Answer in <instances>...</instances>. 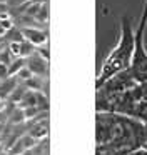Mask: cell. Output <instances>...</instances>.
Segmentation results:
<instances>
[{
  "instance_id": "6da1fadb",
  "label": "cell",
  "mask_w": 147,
  "mask_h": 155,
  "mask_svg": "<svg viewBox=\"0 0 147 155\" xmlns=\"http://www.w3.org/2000/svg\"><path fill=\"white\" fill-rule=\"evenodd\" d=\"M145 143L144 122L114 112L95 114V155H127Z\"/></svg>"
},
{
  "instance_id": "4fadbf2b",
  "label": "cell",
  "mask_w": 147,
  "mask_h": 155,
  "mask_svg": "<svg viewBox=\"0 0 147 155\" xmlns=\"http://www.w3.org/2000/svg\"><path fill=\"white\" fill-rule=\"evenodd\" d=\"M20 142H22V147H23V150H29V148H33L37 145V140L32 137V135H22L20 137Z\"/></svg>"
},
{
  "instance_id": "44dd1931",
  "label": "cell",
  "mask_w": 147,
  "mask_h": 155,
  "mask_svg": "<svg viewBox=\"0 0 147 155\" xmlns=\"http://www.w3.org/2000/svg\"><path fill=\"white\" fill-rule=\"evenodd\" d=\"M144 148H145V150H147V143H145V145H144Z\"/></svg>"
},
{
  "instance_id": "d6986e66",
  "label": "cell",
  "mask_w": 147,
  "mask_h": 155,
  "mask_svg": "<svg viewBox=\"0 0 147 155\" xmlns=\"http://www.w3.org/2000/svg\"><path fill=\"white\" fill-rule=\"evenodd\" d=\"M5 118H7V114L3 110H0V124H5Z\"/></svg>"
},
{
  "instance_id": "603a6c76",
  "label": "cell",
  "mask_w": 147,
  "mask_h": 155,
  "mask_svg": "<svg viewBox=\"0 0 147 155\" xmlns=\"http://www.w3.org/2000/svg\"><path fill=\"white\" fill-rule=\"evenodd\" d=\"M0 155H2V150H0Z\"/></svg>"
},
{
  "instance_id": "8992f818",
  "label": "cell",
  "mask_w": 147,
  "mask_h": 155,
  "mask_svg": "<svg viewBox=\"0 0 147 155\" xmlns=\"http://www.w3.org/2000/svg\"><path fill=\"white\" fill-rule=\"evenodd\" d=\"M49 134V125H47V120H42V122H33L32 127L29 128V135H32L37 142L42 140V138L47 137Z\"/></svg>"
},
{
  "instance_id": "ba28073f",
  "label": "cell",
  "mask_w": 147,
  "mask_h": 155,
  "mask_svg": "<svg viewBox=\"0 0 147 155\" xmlns=\"http://www.w3.org/2000/svg\"><path fill=\"white\" fill-rule=\"evenodd\" d=\"M20 108H27V107H37V92L33 90H29L27 88V92L23 94L22 100H20Z\"/></svg>"
},
{
  "instance_id": "7c38bea8",
  "label": "cell",
  "mask_w": 147,
  "mask_h": 155,
  "mask_svg": "<svg viewBox=\"0 0 147 155\" xmlns=\"http://www.w3.org/2000/svg\"><path fill=\"white\" fill-rule=\"evenodd\" d=\"M25 92H27V87H25V85H17V88L9 95V102L20 104V100H22V97H23V94H25Z\"/></svg>"
},
{
  "instance_id": "7402d4cb",
  "label": "cell",
  "mask_w": 147,
  "mask_h": 155,
  "mask_svg": "<svg viewBox=\"0 0 147 155\" xmlns=\"http://www.w3.org/2000/svg\"><path fill=\"white\" fill-rule=\"evenodd\" d=\"M145 132H147V124H145Z\"/></svg>"
},
{
  "instance_id": "3957f363",
  "label": "cell",
  "mask_w": 147,
  "mask_h": 155,
  "mask_svg": "<svg viewBox=\"0 0 147 155\" xmlns=\"http://www.w3.org/2000/svg\"><path fill=\"white\" fill-rule=\"evenodd\" d=\"M145 30H147V0H144L142 14H140L139 24L135 27V48H134V57H132V64L129 67V72L132 74V77L135 78L137 84L147 82V50H145V44H144Z\"/></svg>"
},
{
  "instance_id": "277c9868",
  "label": "cell",
  "mask_w": 147,
  "mask_h": 155,
  "mask_svg": "<svg viewBox=\"0 0 147 155\" xmlns=\"http://www.w3.org/2000/svg\"><path fill=\"white\" fill-rule=\"evenodd\" d=\"M20 32H22V37L25 38V40H29L32 45H35V47L47 45V38H49V35H47L45 30L33 28V27H23Z\"/></svg>"
},
{
  "instance_id": "ffe728a7",
  "label": "cell",
  "mask_w": 147,
  "mask_h": 155,
  "mask_svg": "<svg viewBox=\"0 0 147 155\" xmlns=\"http://www.w3.org/2000/svg\"><path fill=\"white\" fill-rule=\"evenodd\" d=\"M22 155H33V150H32V148H29V150H25Z\"/></svg>"
},
{
  "instance_id": "5bb4252c",
  "label": "cell",
  "mask_w": 147,
  "mask_h": 155,
  "mask_svg": "<svg viewBox=\"0 0 147 155\" xmlns=\"http://www.w3.org/2000/svg\"><path fill=\"white\" fill-rule=\"evenodd\" d=\"M39 108L37 107H27L23 108V115H25V120H33V118L37 117V114H39Z\"/></svg>"
},
{
  "instance_id": "9a60e30c",
  "label": "cell",
  "mask_w": 147,
  "mask_h": 155,
  "mask_svg": "<svg viewBox=\"0 0 147 155\" xmlns=\"http://www.w3.org/2000/svg\"><path fill=\"white\" fill-rule=\"evenodd\" d=\"M17 77H19L20 80H23V82H25V80H29L30 77H33V74L30 72V68L25 65V67H22V68L19 70V74H17Z\"/></svg>"
},
{
  "instance_id": "7a4b0ae2",
  "label": "cell",
  "mask_w": 147,
  "mask_h": 155,
  "mask_svg": "<svg viewBox=\"0 0 147 155\" xmlns=\"http://www.w3.org/2000/svg\"><path fill=\"white\" fill-rule=\"evenodd\" d=\"M134 48H135V30L132 25V18L129 15H124L120 20V34L117 45L109 52L105 60L100 65V70L97 74L95 87H100L107 78L119 74L122 70H127L132 64Z\"/></svg>"
},
{
  "instance_id": "2e32d148",
  "label": "cell",
  "mask_w": 147,
  "mask_h": 155,
  "mask_svg": "<svg viewBox=\"0 0 147 155\" xmlns=\"http://www.w3.org/2000/svg\"><path fill=\"white\" fill-rule=\"evenodd\" d=\"M9 50L12 55L15 57H20V42H10L9 44Z\"/></svg>"
},
{
  "instance_id": "e0dca14e",
  "label": "cell",
  "mask_w": 147,
  "mask_h": 155,
  "mask_svg": "<svg viewBox=\"0 0 147 155\" xmlns=\"http://www.w3.org/2000/svg\"><path fill=\"white\" fill-rule=\"evenodd\" d=\"M10 62H12V58H10V50H9V48L3 50V52H0V64L10 65Z\"/></svg>"
},
{
  "instance_id": "8fae6325",
  "label": "cell",
  "mask_w": 147,
  "mask_h": 155,
  "mask_svg": "<svg viewBox=\"0 0 147 155\" xmlns=\"http://www.w3.org/2000/svg\"><path fill=\"white\" fill-rule=\"evenodd\" d=\"M9 120H10V125H20L25 122V115H23V108H15L12 114L9 115Z\"/></svg>"
},
{
  "instance_id": "52a82bcc",
  "label": "cell",
  "mask_w": 147,
  "mask_h": 155,
  "mask_svg": "<svg viewBox=\"0 0 147 155\" xmlns=\"http://www.w3.org/2000/svg\"><path fill=\"white\" fill-rule=\"evenodd\" d=\"M17 85H19L17 78H13V77L3 78L2 84H0V98H7V97H9V95L17 88Z\"/></svg>"
},
{
  "instance_id": "9c48e42d",
  "label": "cell",
  "mask_w": 147,
  "mask_h": 155,
  "mask_svg": "<svg viewBox=\"0 0 147 155\" xmlns=\"http://www.w3.org/2000/svg\"><path fill=\"white\" fill-rule=\"evenodd\" d=\"M25 64H27V60L23 57H17L15 60H12L10 65H9V77H15V75L19 74L20 68L25 67Z\"/></svg>"
},
{
  "instance_id": "5b68a950",
  "label": "cell",
  "mask_w": 147,
  "mask_h": 155,
  "mask_svg": "<svg viewBox=\"0 0 147 155\" xmlns=\"http://www.w3.org/2000/svg\"><path fill=\"white\" fill-rule=\"evenodd\" d=\"M25 65L30 68V72H32L33 75H37V77H47V74H49V67H47V65H49V60L40 57V55L37 54V50L33 55L29 57V60H27Z\"/></svg>"
},
{
  "instance_id": "ac0fdd59",
  "label": "cell",
  "mask_w": 147,
  "mask_h": 155,
  "mask_svg": "<svg viewBox=\"0 0 147 155\" xmlns=\"http://www.w3.org/2000/svg\"><path fill=\"white\" fill-rule=\"evenodd\" d=\"M127 155H147V150L142 147V148H137V150L130 152V153H127Z\"/></svg>"
},
{
  "instance_id": "30bf717a",
  "label": "cell",
  "mask_w": 147,
  "mask_h": 155,
  "mask_svg": "<svg viewBox=\"0 0 147 155\" xmlns=\"http://www.w3.org/2000/svg\"><path fill=\"white\" fill-rule=\"evenodd\" d=\"M35 50H37V47H35V45H32L29 40H22V42H20V57L29 58L30 55L35 54Z\"/></svg>"
}]
</instances>
